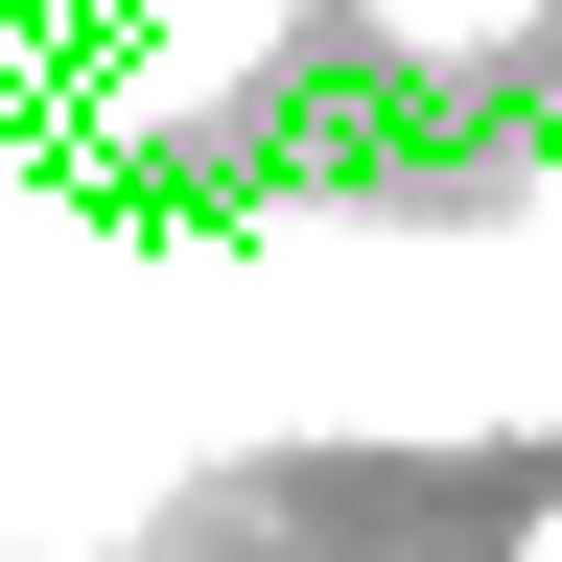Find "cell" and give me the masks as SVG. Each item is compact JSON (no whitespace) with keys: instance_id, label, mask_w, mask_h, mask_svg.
Masks as SVG:
<instances>
[{"instance_id":"1","label":"cell","mask_w":562,"mask_h":562,"mask_svg":"<svg viewBox=\"0 0 562 562\" xmlns=\"http://www.w3.org/2000/svg\"><path fill=\"white\" fill-rule=\"evenodd\" d=\"M516 562H562V492H539V516H516Z\"/></svg>"}]
</instances>
